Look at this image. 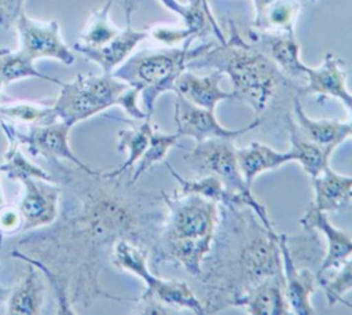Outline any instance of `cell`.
I'll return each mask as SVG.
<instances>
[{
	"label": "cell",
	"instance_id": "obj_38",
	"mask_svg": "<svg viewBox=\"0 0 352 315\" xmlns=\"http://www.w3.org/2000/svg\"><path fill=\"white\" fill-rule=\"evenodd\" d=\"M113 3H118L124 11H125V17H132L133 11L136 10L139 0H111Z\"/></svg>",
	"mask_w": 352,
	"mask_h": 315
},
{
	"label": "cell",
	"instance_id": "obj_1",
	"mask_svg": "<svg viewBox=\"0 0 352 315\" xmlns=\"http://www.w3.org/2000/svg\"><path fill=\"white\" fill-rule=\"evenodd\" d=\"M54 180L62 187L56 220L23 232L11 256L36 267L51 285L56 314H76L99 298L128 301L100 285V274L118 241L150 253L165 219L162 194L144 191L131 172L110 176L98 169L70 168L55 161Z\"/></svg>",
	"mask_w": 352,
	"mask_h": 315
},
{
	"label": "cell",
	"instance_id": "obj_37",
	"mask_svg": "<svg viewBox=\"0 0 352 315\" xmlns=\"http://www.w3.org/2000/svg\"><path fill=\"white\" fill-rule=\"evenodd\" d=\"M160 3H161L165 8H168L169 11L177 14L180 18H182V17L184 15V12H186V3H180V1H177V0H160Z\"/></svg>",
	"mask_w": 352,
	"mask_h": 315
},
{
	"label": "cell",
	"instance_id": "obj_34",
	"mask_svg": "<svg viewBox=\"0 0 352 315\" xmlns=\"http://www.w3.org/2000/svg\"><path fill=\"white\" fill-rule=\"evenodd\" d=\"M147 32H148V37H151L157 43L164 44L165 47H175L179 43L192 40L183 26H179V28L172 26L170 28V26L157 25V26L148 28Z\"/></svg>",
	"mask_w": 352,
	"mask_h": 315
},
{
	"label": "cell",
	"instance_id": "obj_28",
	"mask_svg": "<svg viewBox=\"0 0 352 315\" xmlns=\"http://www.w3.org/2000/svg\"><path fill=\"white\" fill-rule=\"evenodd\" d=\"M0 118L28 125H45L55 122L58 116L54 109V100H10L0 105Z\"/></svg>",
	"mask_w": 352,
	"mask_h": 315
},
{
	"label": "cell",
	"instance_id": "obj_15",
	"mask_svg": "<svg viewBox=\"0 0 352 315\" xmlns=\"http://www.w3.org/2000/svg\"><path fill=\"white\" fill-rule=\"evenodd\" d=\"M249 40L286 74L289 78H305L307 65L300 58V44L294 30L272 32V30H249Z\"/></svg>",
	"mask_w": 352,
	"mask_h": 315
},
{
	"label": "cell",
	"instance_id": "obj_14",
	"mask_svg": "<svg viewBox=\"0 0 352 315\" xmlns=\"http://www.w3.org/2000/svg\"><path fill=\"white\" fill-rule=\"evenodd\" d=\"M300 224L302 230L319 231L326 239V253L316 272L318 282L319 278L329 271L338 268L352 256V235L348 231L336 227L327 217V213L319 210L312 202L301 216Z\"/></svg>",
	"mask_w": 352,
	"mask_h": 315
},
{
	"label": "cell",
	"instance_id": "obj_25",
	"mask_svg": "<svg viewBox=\"0 0 352 315\" xmlns=\"http://www.w3.org/2000/svg\"><path fill=\"white\" fill-rule=\"evenodd\" d=\"M290 140V151L293 154L294 162H298L304 172L311 177H316L320 175L326 168L330 166V155L333 154L331 150L322 147L307 138H304L296 128L294 120L292 118L287 124L286 129Z\"/></svg>",
	"mask_w": 352,
	"mask_h": 315
},
{
	"label": "cell",
	"instance_id": "obj_2",
	"mask_svg": "<svg viewBox=\"0 0 352 315\" xmlns=\"http://www.w3.org/2000/svg\"><path fill=\"white\" fill-rule=\"evenodd\" d=\"M212 249L198 276L206 314H216L258 285L283 278L278 232L267 228L249 206L219 205Z\"/></svg>",
	"mask_w": 352,
	"mask_h": 315
},
{
	"label": "cell",
	"instance_id": "obj_41",
	"mask_svg": "<svg viewBox=\"0 0 352 315\" xmlns=\"http://www.w3.org/2000/svg\"><path fill=\"white\" fill-rule=\"evenodd\" d=\"M346 109L351 111V120L348 121V128H349V136H352V100H351V103L346 106Z\"/></svg>",
	"mask_w": 352,
	"mask_h": 315
},
{
	"label": "cell",
	"instance_id": "obj_27",
	"mask_svg": "<svg viewBox=\"0 0 352 315\" xmlns=\"http://www.w3.org/2000/svg\"><path fill=\"white\" fill-rule=\"evenodd\" d=\"M113 6L111 0H107L103 7L94 10L87 19L77 41L73 48H98L114 39L121 29L117 28L110 19V8Z\"/></svg>",
	"mask_w": 352,
	"mask_h": 315
},
{
	"label": "cell",
	"instance_id": "obj_19",
	"mask_svg": "<svg viewBox=\"0 0 352 315\" xmlns=\"http://www.w3.org/2000/svg\"><path fill=\"white\" fill-rule=\"evenodd\" d=\"M293 120L297 131L304 138L331 151L349 138L348 122L330 118H312L307 116L300 98H296L293 102Z\"/></svg>",
	"mask_w": 352,
	"mask_h": 315
},
{
	"label": "cell",
	"instance_id": "obj_44",
	"mask_svg": "<svg viewBox=\"0 0 352 315\" xmlns=\"http://www.w3.org/2000/svg\"><path fill=\"white\" fill-rule=\"evenodd\" d=\"M311 1H316V0H311Z\"/></svg>",
	"mask_w": 352,
	"mask_h": 315
},
{
	"label": "cell",
	"instance_id": "obj_33",
	"mask_svg": "<svg viewBox=\"0 0 352 315\" xmlns=\"http://www.w3.org/2000/svg\"><path fill=\"white\" fill-rule=\"evenodd\" d=\"M336 270V274H326L322 278H319V285H322L324 290V296L329 305L342 303L352 308V304L348 300H345V294L352 290V256Z\"/></svg>",
	"mask_w": 352,
	"mask_h": 315
},
{
	"label": "cell",
	"instance_id": "obj_6",
	"mask_svg": "<svg viewBox=\"0 0 352 315\" xmlns=\"http://www.w3.org/2000/svg\"><path fill=\"white\" fill-rule=\"evenodd\" d=\"M148 250L129 241H118L110 257V263L135 276L140 278L144 283L142 298H151L169 307L170 309L182 311L188 309L195 314H206L205 303L194 293L187 282L177 279H164L155 275L147 263Z\"/></svg>",
	"mask_w": 352,
	"mask_h": 315
},
{
	"label": "cell",
	"instance_id": "obj_31",
	"mask_svg": "<svg viewBox=\"0 0 352 315\" xmlns=\"http://www.w3.org/2000/svg\"><path fill=\"white\" fill-rule=\"evenodd\" d=\"M183 28L192 40L208 34H214L219 43L226 41V34L217 25L208 0H188L186 3V12L182 17Z\"/></svg>",
	"mask_w": 352,
	"mask_h": 315
},
{
	"label": "cell",
	"instance_id": "obj_43",
	"mask_svg": "<svg viewBox=\"0 0 352 315\" xmlns=\"http://www.w3.org/2000/svg\"><path fill=\"white\" fill-rule=\"evenodd\" d=\"M1 88H3V84L0 83V94H1Z\"/></svg>",
	"mask_w": 352,
	"mask_h": 315
},
{
	"label": "cell",
	"instance_id": "obj_11",
	"mask_svg": "<svg viewBox=\"0 0 352 315\" xmlns=\"http://www.w3.org/2000/svg\"><path fill=\"white\" fill-rule=\"evenodd\" d=\"M6 121V120H4ZM11 132L18 139L21 146H26L32 155L43 157L48 164L55 161H69L74 166L85 171H94L92 166L80 161L70 149L69 133L72 127L60 120L45 125H29L26 132H22L14 122L7 121Z\"/></svg>",
	"mask_w": 352,
	"mask_h": 315
},
{
	"label": "cell",
	"instance_id": "obj_18",
	"mask_svg": "<svg viewBox=\"0 0 352 315\" xmlns=\"http://www.w3.org/2000/svg\"><path fill=\"white\" fill-rule=\"evenodd\" d=\"M132 17H126V26L121 32L98 48H73L81 54L87 61L96 63L103 73H113L121 63H124L133 52V50L148 37L147 29H133Z\"/></svg>",
	"mask_w": 352,
	"mask_h": 315
},
{
	"label": "cell",
	"instance_id": "obj_5",
	"mask_svg": "<svg viewBox=\"0 0 352 315\" xmlns=\"http://www.w3.org/2000/svg\"><path fill=\"white\" fill-rule=\"evenodd\" d=\"M192 40L182 47L142 50L132 54L111 74L140 91L144 113L151 118L155 102L164 92L173 91L176 78L187 69V62L202 54L210 43L191 48Z\"/></svg>",
	"mask_w": 352,
	"mask_h": 315
},
{
	"label": "cell",
	"instance_id": "obj_12",
	"mask_svg": "<svg viewBox=\"0 0 352 315\" xmlns=\"http://www.w3.org/2000/svg\"><path fill=\"white\" fill-rule=\"evenodd\" d=\"M23 191L16 202L22 216L21 234L52 224L59 215L62 187L56 182L28 177L21 180Z\"/></svg>",
	"mask_w": 352,
	"mask_h": 315
},
{
	"label": "cell",
	"instance_id": "obj_9",
	"mask_svg": "<svg viewBox=\"0 0 352 315\" xmlns=\"http://www.w3.org/2000/svg\"><path fill=\"white\" fill-rule=\"evenodd\" d=\"M183 158L191 171L198 175H214L231 193L248 198L254 197L252 187L241 173L232 139L213 138L195 142V146Z\"/></svg>",
	"mask_w": 352,
	"mask_h": 315
},
{
	"label": "cell",
	"instance_id": "obj_4",
	"mask_svg": "<svg viewBox=\"0 0 352 315\" xmlns=\"http://www.w3.org/2000/svg\"><path fill=\"white\" fill-rule=\"evenodd\" d=\"M161 194L165 219L150 250L151 263L154 268L169 263L198 278L213 245L219 204L197 194Z\"/></svg>",
	"mask_w": 352,
	"mask_h": 315
},
{
	"label": "cell",
	"instance_id": "obj_7",
	"mask_svg": "<svg viewBox=\"0 0 352 315\" xmlns=\"http://www.w3.org/2000/svg\"><path fill=\"white\" fill-rule=\"evenodd\" d=\"M54 99L58 120L69 127L85 121L111 106H118L121 95L129 87L111 73L78 74L74 80L59 85Z\"/></svg>",
	"mask_w": 352,
	"mask_h": 315
},
{
	"label": "cell",
	"instance_id": "obj_26",
	"mask_svg": "<svg viewBox=\"0 0 352 315\" xmlns=\"http://www.w3.org/2000/svg\"><path fill=\"white\" fill-rule=\"evenodd\" d=\"M153 128L154 125L151 124L150 118H146L139 125L120 129L117 132V150L125 151L126 158L118 168L107 172L110 176H118L132 171L148 146Z\"/></svg>",
	"mask_w": 352,
	"mask_h": 315
},
{
	"label": "cell",
	"instance_id": "obj_24",
	"mask_svg": "<svg viewBox=\"0 0 352 315\" xmlns=\"http://www.w3.org/2000/svg\"><path fill=\"white\" fill-rule=\"evenodd\" d=\"M0 128L7 139V150L3 155V162L0 164V173H4L10 180H23L28 177L43 179L47 182H55L54 176L41 168L40 165L30 161L23 151L21 150V144L18 139L11 132L7 121L0 118Z\"/></svg>",
	"mask_w": 352,
	"mask_h": 315
},
{
	"label": "cell",
	"instance_id": "obj_8",
	"mask_svg": "<svg viewBox=\"0 0 352 315\" xmlns=\"http://www.w3.org/2000/svg\"><path fill=\"white\" fill-rule=\"evenodd\" d=\"M305 235L289 237L278 234V242L282 256V275L286 300L290 311L297 315H312L315 309L311 297L316 290L319 282L316 271L308 265H300L302 253L315 243L319 237L315 230H304Z\"/></svg>",
	"mask_w": 352,
	"mask_h": 315
},
{
	"label": "cell",
	"instance_id": "obj_17",
	"mask_svg": "<svg viewBox=\"0 0 352 315\" xmlns=\"http://www.w3.org/2000/svg\"><path fill=\"white\" fill-rule=\"evenodd\" d=\"M224 76L226 74L223 72L214 69H210L205 76L194 74L186 69L176 78L172 92L199 107L214 111L220 102L234 99V94L231 91H224L220 87V81Z\"/></svg>",
	"mask_w": 352,
	"mask_h": 315
},
{
	"label": "cell",
	"instance_id": "obj_13",
	"mask_svg": "<svg viewBox=\"0 0 352 315\" xmlns=\"http://www.w3.org/2000/svg\"><path fill=\"white\" fill-rule=\"evenodd\" d=\"M175 122L177 132L182 136L192 138L195 142L213 138L234 140L249 131L260 128L261 125L260 121L254 118L252 122L241 128H226L219 122L213 110L199 107L180 95H176L175 99Z\"/></svg>",
	"mask_w": 352,
	"mask_h": 315
},
{
	"label": "cell",
	"instance_id": "obj_30",
	"mask_svg": "<svg viewBox=\"0 0 352 315\" xmlns=\"http://www.w3.org/2000/svg\"><path fill=\"white\" fill-rule=\"evenodd\" d=\"M301 4L298 0H275L253 18V28L258 30H294Z\"/></svg>",
	"mask_w": 352,
	"mask_h": 315
},
{
	"label": "cell",
	"instance_id": "obj_10",
	"mask_svg": "<svg viewBox=\"0 0 352 315\" xmlns=\"http://www.w3.org/2000/svg\"><path fill=\"white\" fill-rule=\"evenodd\" d=\"M15 29L19 41L18 50L34 62L37 59L50 58L56 59L66 66L74 63V54L63 41L56 19L40 21L30 18L23 12L18 18Z\"/></svg>",
	"mask_w": 352,
	"mask_h": 315
},
{
	"label": "cell",
	"instance_id": "obj_29",
	"mask_svg": "<svg viewBox=\"0 0 352 315\" xmlns=\"http://www.w3.org/2000/svg\"><path fill=\"white\" fill-rule=\"evenodd\" d=\"M32 77L45 80L56 85L62 84L59 78L38 72L34 66V61L26 56L19 50L11 51L10 48H0V83L3 84V87L14 81Z\"/></svg>",
	"mask_w": 352,
	"mask_h": 315
},
{
	"label": "cell",
	"instance_id": "obj_39",
	"mask_svg": "<svg viewBox=\"0 0 352 315\" xmlns=\"http://www.w3.org/2000/svg\"><path fill=\"white\" fill-rule=\"evenodd\" d=\"M253 6H254V15L258 14L261 10H264L268 4L274 3L275 0H252Z\"/></svg>",
	"mask_w": 352,
	"mask_h": 315
},
{
	"label": "cell",
	"instance_id": "obj_32",
	"mask_svg": "<svg viewBox=\"0 0 352 315\" xmlns=\"http://www.w3.org/2000/svg\"><path fill=\"white\" fill-rule=\"evenodd\" d=\"M180 138H182V135L179 132L164 133L158 129V127L154 125L148 146H147L144 154L142 155V158L136 162V168L133 169V172H131V180L133 183H138V180L143 176V173H146L154 165L164 162L166 154L175 146H177V142Z\"/></svg>",
	"mask_w": 352,
	"mask_h": 315
},
{
	"label": "cell",
	"instance_id": "obj_21",
	"mask_svg": "<svg viewBox=\"0 0 352 315\" xmlns=\"http://www.w3.org/2000/svg\"><path fill=\"white\" fill-rule=\"evenodd\" d=\"M236 161L245 182L252 187L258 175L280 168L294 158L290 150L279 151L264 143L252 142L245 147H236Z\"/></svg>",
	"mask_w": 352,
	"mask_h": 315
},
{
	"label": "cell",
	"instance_id": "obj_42",
	"mask_svg": "<svg viewBox=\"0 0 352 315\" xmlns=\"http://www.w3.org/2000/svg\"><path fill=\"white\" fill-rule=\"evenodd\" d=\"M6 205V198L3 194V188H1V180H0V209Z\"/></svg>",
	"mask_w": 352,
	"mask_h": 315
},
{
	"label": "cell",
	"instance_id": "obj_3",
	"mask_svg": "<svg viewBox=\"0 0 352 315\" xmlns=\"http://www.w3.org/2000/svg\"><path fill=\"white\" fill-rule=\"evenodd\" d=\"M228 37L210 45L187 62V69H214L231 80L234 99L254 111L260 127H283L293 118V102L300 98L301 85L294 83L260 48L242 37L232 19Z\"/></svg>",
	"mask_w": 352,
	"mask_h": 315
},
{
	"label": "cell",
	"instance_id": "obj_16",
	"mask_svg": "<svg viewBox=\"0 0 352 315\" xmlns=\"http://www.w3.org/2000/svg\"><path fill=\"white\" fill-rule=\"evenodd\" d=\"M305 85L300 88V96L319 95L336 98L346 107L352 100V94L346 88V72L344 62L331 52H327L318 67L307 66Z\"/></svg>",
	"mask_w": 352,
	"mask_h": 315
},
{
	"label": "cell",
	"instance_id": "obj_23",
	"mask_svg": "<svg viewBox=\"0 0 352 315\" xmlns=\"http://www.w3.org/2000/svg\"><path fill=\"white\" fill-rule=\"evenodd\" d=\"M235 307L245 308L252 315H287L292 314L286 300L283 278L270 279L241 297Z\"/></svg>",
	"mask_w": 352,
	"mask_h": 315
},
{
	"label": "cell",
	"instance_id": "obj_35",
	"mask_svg": "<svg viewBox=\"0 0 352 315\" xmlns=\"http://www.w3.org/2000/svg\"><path fill=\"white\" fill-rule=\"evenodd\" d=\"M22 230V216L16 205H4L0 209V235H16Z\"/></svg>",
	"mask_w": 352,
	"mask_h": 315
},
{
	"label": "cell",
	"instance_id": "obj_36",
	"mask_svg": "<svg viewBox=\"0 0 352 315\" xmlns=\"http://www.w3.org/2000/svg\"><path fill=\"white\" fill-rule=\"evenodd\" d=\"M26 0H0V28L8 30L15 26L21 14L25 12Z\"/></svg>",
	"mask_w": 352,
	"mask_h": 315
},
{
	"label": "cell",
	"instance_id": "obj_22",
	"mask_svg": "<svg viewBox=\"0 0 352 315\" xmlns=\"http://www.w3.org/2000/svg\"><path fill=\"white\" fill-rule=\"evenodd\" d=\"M45 303V286L38 270L29 264L23 278L11 287L6 298V314L8 315H38Z\"/></svg>",
	"mask_w": 352,
	"mask_h": 315
},
{
	"label": "cell",
	"instance_id": "obj_40",
	"mask_svg": "<svg viewBox=\"0 0 352 315\" xmlns=\"http://www.w3.org/2000/svg\"><path fill=\"white\" fill-rule=\"evenodd\" d=\"M1 235H0V246H1ZM10 290H11V287H6V286H1L0 285V303H3V301H6V298H7V296H8V293H10Z\"/></svg>",
	"mask_w": 352,
	"mask_h": 315
},
{
	"label": "cell",
	"instance_id": "obj_20",
	"mask_svg": "<svg viewBox=\"0 0 352 315\" xmlns=\"http://www.w3.org/2000/svg\"><path fill=\"white\" fill-rule=\"evenodd\" d=\"M312 205L322 212H338L352 204V176L341 175L329 166L312 179Z\"/></svg>",
	"mask_w": 352,
	"mask_h": 315
}]
</instances>
